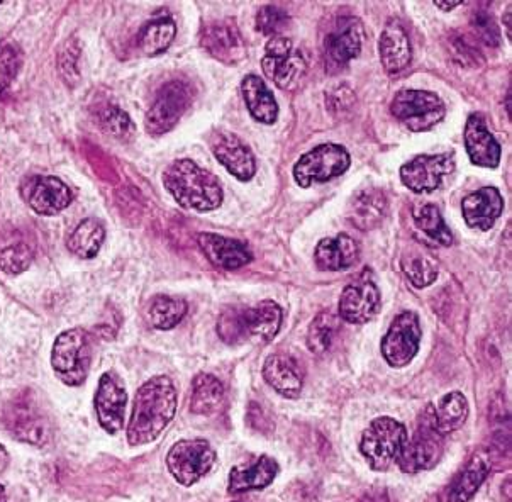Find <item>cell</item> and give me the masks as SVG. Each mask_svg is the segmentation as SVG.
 Returning <instances> with one entry per match:
<instances>
[{"label": "cell", "mask_w": 512, "mask_h": 502, "mask_svg": "<svg viewBox=\"0 0 512 502\" xmlns=\"http://www.w3.org/2000/svg\"><path fill=\"white\" fill-rule=\"evenodd\" d=\"M177 411V391L168 377H153L134 396L128 426L131 447H141L162 435Z\"/></svg>", "instance_id": "obj_1"}, {"label": "cell", "mask_w": 512, "mask_h": 502, "mask_svg": "<svg viewBox=\"0 0 512 502\" xmlns=\"http://www.w3.org/2000/svg\"><path fill=\"white\" fill-rule=\"evenodd\" d=\"M163 185L184 209L209 212L223 204L219 180L192 160L173 162L163 173Z\"/></svg>", "instance_id": "obj_2"}, {"label": "cell", "mask_w": 512, "mask_h": 502, "mask_svg": "<svg viewBox=\"0 0 512 502\" xmlns=\"http://www.w3.org/2000/svg\"><path fill=\"white\" fill-rule=\"evenodd\" d=\"M92 363V336L84 328H73L58 336L51 353V365L63 384L82 385Z\"/></svg>", "instance_id": "obj_3"}, {"label": "cell", "mask_w": 512, "mask_h": 502, "mask_svg": "<svg viewBox=\"0 0 512 502\" xmlns=\"http://www.w3.org/2000/svg\"><path fill=\"white\" fill-rule=\"evenodd\" d=\"M2 424L16 440L43 447L51 436L50 421L29 394H16L2 406Z\"/></svg>", "instance_id": "obj_4"}, {"label": "cell", "mask_w": 512, "mask_h": 502, "mask_svg": "<svg viewBox=\"0 0 512 502\" xmlns=\"http://www.w3.org/2000/svg\"><path fill=\"white\" fill-rule=\"evenodd\" d=\"M407 438L406 426L401 421L394 418L373 419L367 430L363 431L360 450L373 470L384 472L396 462Z\"/></svg>", "instance_id": "obj_5"}, {"label": "cell", "mask_w": 512, "mask_h": 502, "mask_svg": "<svg viewBox=\"0 0 512 502\" xmlns=\"http://www.w3.org/2000/svg\"><path fill=\"white\" fill-rule=\"evenodd\" d=\"M194 101L192 85L185 80H170L158 90L150 111L146 112L145 128L153 136L172 131Z\"/></svg>", "instance_id": "obj_6"}, {"label": "cell", "mask_w": 512, "mask_h": 502, "mask_svg": "<svg viewBox=\"0 0 512 502\" xmlns=\"http://www.w3.org/2000/svg\"><path fill=\"white\" fill-rule=\"evenodd\" d=\"M390 112L414 133L435 128L445 118V102L426 90H401L390 104Z\"/></svg>", "instance_id": "obj_7"}, {"label": "cell", "mask_w": 512, "mask_h": 502, "mask_svg": "<svg viewBox=\"0 0 512 502\" xmlns=\"http://www.w3.org/2000/svg\"><path fill=\"white\" fill-rule=\"evenodd\" d=\"M445 452V436L435 430L429 421L428 414L423 413L418 430L411 438H407L402 448L397 465L404 474H419L424 470L435 469Z\"/></svg>", "instance_id": "obj_8"}, {"label": "cell", "mask_w": 512, "mask_h": 502, "mask_svg": "<svg viewBox=\"0 0 512 502\" xmlns=\"http://www.w3.org/2000/svg\"><path fill=\"white\" fill-rule=\"evenodd\" d=\"M262 67L267 79L282 90L297 89L307 72L306 58L285 36H275L268 41Z\"/></svg>", "instance_id": "obj_9"}, {"label": "cell", "mask_w": 512, "mask_h": 502, "mask_svg": "<svg viewBox=\"0 0 512 502\" xmlns=\"http://www.w3.org/2000/svg\"><path fill=\"white\" fill-rule=\"evenodd\" d=\"M216 463V452L206 440H182L173 445L168 453L167 465L173 479L182 486H194L195 482L211 472Z\"/></svg>", "instance_id": "obj_10"}, {"label": "cell", "mask_w": 512, "mask_h": 502, "mask_svg": "<svg viewBox=\"0 0 512 502\" xmlns=\"http://www.w3.org/2000/svg\"><path fill=\"white\" fill-rule=\"evenodd\" d=\"M350 167V155L340 145H321L295 163L294 179L297 184L307 189L312 184H324L328 180L345 173Z\"/></svg>", "instance_id": "obj_11"}, {"label": "cell", "mask_w": 512, "mask_h": 502, "mask_svg": "<svg viewBox=\"0 0 512 502\" xmlns=\"http://www.w3.org/2000/svg\"><path fill=\"white\" fill-rule=\"evenodd\" d=\"M423 330L419 324V316L412 311H404L390 324L387 335L382 340V355L385 362L394 369L407 367L418 355Z\"/></svg>", "instance_id": "obj_12"}, {"label": "cell", "mask_w": 512, "mask_h": 502, "mask_svg": "<svg viewBox=\"0 0 512 502\" xmlns=\"http://www.w3.org/2000/svg\"><path fill=\"white\" fill-rule=\"evenodd\" d=\"M455 172V153L440 155H419L411 162L402 165L401 180L407 189L416 194H428L440 189L446 175Z\"/></svg>", "instance_id": "obj_13"}, {"label": "cell", "mask_w": 512, "mask_h": 502, "mask_svg": "<svg viewBox=\"0 0 512 502\" xmlns=\"http://www.w3.org/2000/svg\"><path fill=\"white\" fill-rule=\"evenodd\" d=\"M201 46L204 50L226 65L243 62L246 56V45L240 28L234 19H214L204 24L201 29Z\"/></svg>", "instance_id": "obj_14"}, {"label": "cell", "mask_w": 512, "mask_h": 502, "mask_svg": "<svg viewBox=\"0 0 512 502\" xmlns=\"http://www.w3.org/2000/svg\"><path fill=\"white\" fill-rule=\"evenodd\" d=\"M24 201L41 216H55L72 204V190L63 180L51 175L29 177L21 187Z\"/></svg>", "instance_id": "obj_15"}, {"label": "cell", "mask_w": 512, "mask_h": 502, "mask_svg": "<svg viewBox=\"0 0 512 502\" xmlns=\"http://www.w3.org/2000/svg\"><path fill=\"white\" fill-rule=\"evenodd\" d=\"M363 43V24L353 16L338 17L324 38V55L329 65L346 67L355 60Z\"/></svg>", "instance_id": "obj_16"}, {"label": "cell", "mask_w": 512, "mask_h": 502, "mask_svg": "<svg viewBox=\"0 0 512 502\" xmlns=\"http://www.w3.org/2000/svg\"><path fill=\"white\" fill-rule=\"evenodd\" d=\"M382 306L379 287L373 280L362 277L346 285L340 299V316L346 323L365 324L372 321Z\"/></svg>", "instance_id": "obj_17"}, {"label": "cell", "mask_w": 512, "mask_h": 502, "mask_svg": "<svg viewBox=\"0 0 512 502\" xmlns=\"http://www.w3.org/2000/svg\"><path fill=\"white\" fill-rule=\"evenodd\" d=\"M126 402L128 396L121 379L114 372L102 375L95 394V411L99 423L107 433L116 435L123 428Z\"/></svg>", "instance_id": "obj_18"}, {"label": "cell", "mask_w": 512, "mask_h": 502, "mask_svg": "<svg viewBox=\"0 0 512 502\" xmlns=\"http://www.w3.org/2000/svg\"><path fill=\"white\" fill-rule=\"evenodd\" d=\"M211 150L219 163L236 179L248 182L255 177V157L236 134H214L211 138Z\"/></svg>", "instance_id": "obj_19"}, {"label": "cell", "mask_w": 512, "mask_h": 502, "mask_svg": "<svg viewBox=\"0 0 512 502\" xmlns=\"http://www.w3.org/2000/svg\"><path fill=\"white\" fill-rule=\"evenodd\" d=\"M465 148L470 162L477 167L497 168L501 163V145L490 133L482 114H472L465 126Z\"/></svg>", "instance_id": "obj_20"}, {"label": "cell", "mask_w": 512, "mask_h": 502, "mask_svg": "<svg viewBox=\"0 0 512 502\" xmlns=\"http://www.w3.org/2000/svg\"><path fill=\"white\" fill-rule=\"evenodd\" d=\"M197 245L214 267L223 268V270H236V268L245 267L253 260L250 248L245 243L226 238V236L201 233L197 236Z\"/></svg>", "instance_id": "obj_21"}, {"label": "cell", "mask_w": 512, "mask_h": 502, "mask_svg": "<svg viewBox=\"0 0 512 502\" xmlns=\"http://www.w3.org/2000/svg\"><path fill=\"white\" fill-rule=\"evenodd\" d=\"M380 62L389 75L404 72L412 60V48L406 29L399 19H390L385 24L379 43Z\"/></svg>", "instance_id": "obj_22"}, {"label": "cell", "mask_w": 512, "mask_h": 502, "mask_svg": "<svg viewBox=\"0 0 512 502\" xmlns=\"http://www.w3.org/2000/svg\"><path fill=\"white\" fill-rule=\"evenodd\" d=\"M463 218L470 228L489 231L504 211V199L496 187H484L465 197L462 202Z\"/></svg>", "instance_id": "obj_23"}, {"label": "cell", "mask_w": 512, "mask_h": 502, "mask_svg": "<svg viewBox=\"0 0 512 502\" xmlns=\"http://www.w3.org/2000/svg\"><path fill=\"white\" fill-rule=\"evenodd\" d=\"M263 379L267 380V384L273 391L289 399L301 396L302 387H304V377L297 362L294 358L280 355V353L270 355L265 360Z\"/></svg>", "instance_id": "obj_24"}, {"label": "cell", "mask_w": 512, "mask_h": 502, "mask_svg": "<svg viewBox=\"0 0 512 502\" xmlns=\"http://www.w3.org/2000/svg\"><path fill=\"white\" fill-rule=\"evenodd\" d=\"M279 474V463L263 455L253 463L236 465L229 474V491L234 494L248 491H260L270 486Z\"/></svg>", "instance_id": "obj_25"}, {"label": "cell", "mask_w": 512, "mask_h": 502, "mask_svg": "<svg viewBox=\"0 0 512 502\" xmlns=\"http://www.w3.org/2000/svg\"><path fill=\"white\" fill-rule=\"evenodd\" d=\"M360 257L357 241L348 235H338L336 238H324L319 241L314 258L321 270L340 272L353 267Z\"/></svg>", "instance_id": "obj_26"}, {"label": "cell", "mask_w": 512, "mask_h": 502, "mask_svg": "<svg viewBox=\"0 0 512 502\" xmlns=\"http://www.w3.org/2000/svg\"><path fill=\"white\" fill-rule=\"evenodd\" d=\"M424 413L440 435L446 436L460 430L468 418L467 397L462 392H450L441 397L436 406H428Z\"/></svg>", "instance_id": "obj_27"}, {"label": "cell", "mask_w": 512, "mask_h": 502, "mask_svg": "<svg viewBox=\"0 0 512 502\" xmlns=\"http://www.w3.org/2000/svg\"><path fill=\"white\" fill-rule=\"evenodd\" d=\"M387 197L379 189L362 190L350 204L348 218L360 231H372L384 221Z\"/></svg>", "instance_id": "obj_28"}, {"label": "cell", "mask_w": 512, "mask_h": 502, "mask_svg": "<svg viewBox=\"0 0 512 502\" xmlns=\"http://www.w3.org/2000/svg\"><path fill=\"white\" fill-rule=\"evenodd\" d=\"M282 309L273 301H262L258 306L246 307V331L248 340L268 343L272 341L282 326Z\"/></svg>", "instance_id": "obj_29"}, {"label": "cell", "mask_w": 512, "mask_h": 502, "mask_svg": "<svg viewBox=\"0 0 512 502\" xmlns=\"http://www.w3.org/2000/svg\"><path fill=\"white\" fill-rule=\"evenodd\" d=\"M241 92L245 97L246 106L251 116L263 124H273L279 118V104L275 101L272 92L260 77L248 75L243 84Z\"/></svg>", "instance_id": "obj_30"}, {"label": "cell", "mask_w": 512, "mask_h": 502, "mask_svg": "<svg viewBox=\"0 0 512 502\" xmlns=\"http://www.w3.org/2000/svg\"><path fill=\"white\" fill-rule=\"evenodd\" d=\"M489 475V465L484 458L475 455L470 462L465 465V469L460 470L455 479L451 480L450 486L446 487V502H468L479 491L480 486L484 484Z\"/></svg>", "instance_id": "obj_31"}, {"label": "cell", "mask_w": 512, "mask_h": 502, "mask_svg": "<svg viewBox=\"0 0 512 502\" xmlns=\"http://www.w3.org/2000/svg\"><path fill=\"white\" fill-rule=\"evenodd\" d=\"M224 401V387L214 375L201 374L192 382L190 411L202 416L218 413Z\"/></svg>", "instance_id": "obj_32"}, {"label": "cell", "mask_w": 512, "mask_h": 502, "mask_svg": "<svg viewBox=\"0 0 512 502\" xmlns=\"http://www.w3.org/2000/svg\"><path fill=\"white\" fill-rule=\"evenodd\" d=\"M175 34H177V26L170 17H156L141 28L136 38V46L143 55H160L170 48L175 40Z\"/></svg>", "instance_id": "obj_33"}, {"label": "cell", "mask_w": 512, "mask_h": 502, "mask_svg": "<svg viewBox=\"0 0 512 502\" xmlns=\"http://www.w3.org/2000/svg\"><path fill=\"white\" fill-rule=\"evenodd\" d=\"M187 302L170 296H156L146 309V319L155 330H172L185 318Z\"/></svg>", "instance_id": "obj_34"}, {"label": "cell", "mask_w": 512, "mask_h": 502, "mask_svg": "<svg viewBox=\"0 0 512 502\" xmlns=\"http://www.w3.org/2000/svg\"><path fill=\"white\" fill-rule=\"evenodd\" d=\"M104 238V226L95 219H85L73 229L72 235L68 238V250L80 258H94L101 251Z\"/></svg>", "instance_id": "obj_35"}, {"label": "cell", "mask_w": 512, "mask_h": 502, "mask_svg": "<svg viewBox=\"0 0 512 502\" xmlns=\"http://www.w3.org/2000/svg\"><path fill=\"white\" fill-rule=\"evenodd\" d=\"M412 219L418 226L419 231H423L429 240L435 241L436 245H453V235L450 228L446 226L445 219L441 218V212L433 204H416L412 209Z\"/></svg>", "instance_id": "obj_36"}, {"label": "cell", "mask_w": 512, "mask_h": 502, "mask_svg": "<svg viewBox=\"0 0 512 502\" xmlns=\"http://www.w3.org/2000/svg\"><path fill=\"white\" fill-rule=\"evenodd\" d=\"M402 272L416 289H424L438 279V263L421 250H411L401 260Z\"/></svg>", "instance_id": "obj_37"}, {"label": "cell", "mask_w": 512, "mask_h": 502, "mask_svg": "<svg viewBox=\"0 0 512 502\" xmlns=\"http://www.w3.org/2000/svg\"><path fill=\"white\" fill-rule=\"evenodd\" d=\"M34 250L23 238H12L0 248V268L7 274L16 275L24 272L33 262Z\"/></svg>", "instance_id": "obj_38"}, {"label": "cell", "mask_w": 512, "mask_h": 502, "mask_svg": "<svg viewBox=\"0 0 512 502\" xmlns=\"http://www.w3.org/2000/svg\"><path fill=\"white\" fill-rule=\"evenodd\" d=\"M338 330V321L331 313H319L312 321L307 333V346L312 353L324 355L331 348L334 335Z\"/></svg>", "instance_id": "obj_39"}, {"label": "cell", "mask_w": 512, "mask_h": 502, "mask_svg": "<svg viewBox=\"0 0 512 502\" xmlns=\"http://www.w3.org/2000/svg\"><path fill=\"white\" fill-rule=\"evenodd\" d=\"M218 335L228 345H240L248 340L246 307L233 306L226 309L218 321Z\"/></svg>", "instance_id": "obj_40"}, {"label": "cell", "mask_w": 512, "mask_h": 502, "mask_svg": "<svg viewBox=\"0 0 512 502\" xmlns=\"http://www.w3.org/2000/svg\"><path fill=\"white\" fill-rule=\"evenodd\" d=\"M23 65V55L11 41H0V101L9 94L17 73Z\"/></svg>", "instance_id": "obj_41"}, {"label": "cell", "mask_w": 512, "mask_h": 502, "mask_svg": "<svg viewBox=\"0 0 512 502\" xmlns=\"http://www.w3.org/2000/svg\"><path fill=\"white\" fill-rule=\"evenodd\" d=\"M99 124L107 134H111L112 138L121 141L133 140L134 124L129 119L126 112L121 111L116 106H104L99 111Z\"/></svg>", "instance_id": "obj_42"}, {"label": "cell", "mask_w": 512, "mask_h": 502, "mask_svg": "<svg viewBox=\"0 0 512 502\" xmlns=\"http://www.w3.org/2000/svg\"><path fill=\"white\" fill-rule=\"evenodd\" d=\"M290 17L279 7L265 6L256 14V29L265 36H280L289 26Z\"/></svg>", "instance_id": "obj_43"}, {"label": "cell", "mask_w": 512, "mask_h": 502, "mask_svg": "<svg viewBox=\"0 0 512 502\" xmlns=\"http://www.w3.org/2000/svg\"><path fill=\"white\" fill-rule=\"evenodd\" d=\"M472 26L480 40L485 45L499 46L501 45V31L497 28L496 21L487 14V12H475L472 17Z\"/></svg>", "instance_id": "obj_44"}, {"label": "cell", "mask_w": 512, "mask_h": 502, "mask_svg": "<svg viewBox=\"0 0 512 502\" xmlns=\"http://www.w3.org/2000/svg\"><path fill=\"white\" fill-rule=\"evenodd\" d=\"M77 60V48H75V45L68 43V45L65 46V50L62 51V56H60V70H62V75L65 77V80H67L68 84H75V80H77Z\"/></svg>", "instance_id": "obj_45"}, {"label": "cell", "mask_w": 512, "mask_h": 502, "mask_svg": "<svg viewBox=\"0 0 512 502\" xmlns=\"http://www.w3.org/2000/svg\"><path fill=\"white\" fill-rule=\"evenodd\" d=\"M326 102L333 112L351 111V107L355 104V94L348 87H340L328 95Z\"/></svg>", "instance_id": "obj_46"}, {"label": "cell", "mask_w": 512, "mask_h": 502, "mask_svg": "<svg viewBox=\"0 0 512 502\" xmlns=\"http://www.w3.org/2000/svg\"><path fill=\"white\" fill-rule=\"evenodd\" d=\"M463 2H455V4H443V2H435L436 7H440L443 11H451L455 7L462 6Z\"/></svg>", "instance_id": "obj_47"}, {"label": "cell", "mask_w": 512, "mask_h": 502, "mask_svg": "<svg viewBox=\"0 0 512 502\" xmlns=\"http://www.w3.org/2000/svg\"><path fill=\"white\" fill-rule=\"evenodd\" d=\"M511 26V7H509V11L506 12V29L509 40H511Z\"/></svg>", "instance_id": "obj_48"}, {"label": "cell", "mask_w": 512, "mask_h": 502, "mask_svg": "<svg viewBox=\"0 0 512 502\" xmlns=\"http://www.w3.org/2000/svg\"><path fill=\"white\" fill-rule=\"evenodd\" d=\"M7 462V453L6 450H4V447L0 445V469L6 465Z\"/></svg>", "instance_id": "obj_49"}, {"label": "cell", "mask_w": 512, "mask_h": 502, "mask_svg": "<svg viewBox=\"0 0 512 502\" xmlns=\"http://www.w3.org/2000/svg\"><path fill=\"white\" fill-rule=\"evenodd\" d=\"M0 502H7L6 489L0 486Z\"/></svg>", "instance_id": "obj_50"}]
</instances>
